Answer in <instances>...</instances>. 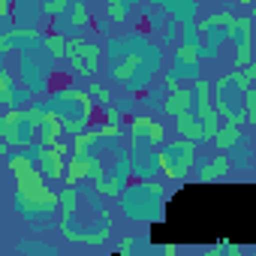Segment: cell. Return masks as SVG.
Here are the masks:
<instances>
[{
  "label": "cell",
  "mask_w": 256,
  "mask_h": 256,
  "mask_svg": "<svg viewBox=\"0 0 256 256\" xmlns=\"http://www.w3.org/2000/svg\"><path fill=\"white\" fill-rule=\"evenodd\" d=\"M42 106L60 114L64 136H72V133L84 130V126L94 120V114L100 112V108L94 106V100L88 96V90H82L78 84H64V88H54V90L42 100Z\"/></svg>",
  "instance_id": "cell-1"
},
{
  "label": "cell",
  "mask_w": 256,
  "mask_h": 256,
  "mask_svg": "<svg viewBox=\"0 0 256 256\" xmlns=\"http://www.w3.org/2000/svg\"><path fill=\"white\" fill-rule=\"evenodd\" d=\"M120 205H124V214L130 220H151L154 223V220L166 217V193L154 178L124 187L120 190Z\"/></svg>",
  "instance_id": "cell-2"
},
{
  "label": "cell",
  "mask_w": 256,
  "mask_h": 256,
  "mask_svg": "<svg viewBox=\"0 0 256 256\" xmlns=\"http://www.w3.org/2000/svg\"><path fill=\"white\" fill-rule=\"evenodd\" d=\"M199 157V142L193 139H178V142H163L157 148V166L169 181H184Z\"/></svg>",
  "instance_id": "cell-3"
},
{
  "label": "cell",
  "mask_w": 256,
  "mask_h": 256,
  "mask_svg": "<svg viewBox=\"0 0 256 256\" xmlns=\"http://www.w3.org/2000/svg\"><path fill=\"white\" fill-rule=\"evenodd\" d=\"M52 58L40 54V48L22 52V64H18V78L22 88H28L30 94H46L52 88Z\"/></svg>",
  "instance_id": "cell-4"
},
{
  "label": "cell",
  "mask_w": 256,
  "mask_h": 256,
  "mask_svg": "<svg viewBox=\"0 0 256 256\" xmlns=\"http://www.w3.org/2000/svg\"><path fill=\"white\" fill-rule=\"evenodd\" d=\"M0 139L6 142L10 151H22L24 145L36 139V126L24 118L22 108H6L0 114Z\"/></svg>",
  "instance_id": "cell-5"
},
{
  "label": "cell",
  "mask_w": 256,
  "mask_h": 256,
  "mask_svg": "<svg viewBox=\"0 0 256 256\" xmlns=\"http://www.w3.org/2000/svg\"><path fill=\"white\" fill-rule=\"evenodd\" d=\"M196 178H199V184H211V181H223L229 172H232V160H229V154L226 151H217L214 157H208V160H199L196 157Z\"/></svg>",
  "instance_id": "cell-6"
},
{
  "label": "cell",
  "mask_w": 256,
  "mask_h": 256,
  "mask_svg": "<svg viewBox=\"0 0 256 256\" xmlns=\"http://www.w3.org/2000/svg\"><path fill=\"white\" fill-rule=\"evenodd\" d=\"M66 66H70V72H72V76L94 78V76L102 70V46H100V42H94V40H88V48H84V54H82L78 60L66 64Z\"/></svg>",
  "instance_id": "cell-7"
},
{
  "label": "cell",
  "mask_w": 256,
  "mask_h": 256,
  "mask_svg": "<svg viewBox=\"0 0 256 256\" xmlns=\"http://www.w3.org/2000/svg\"><path fill=\"white\" fill-rule=\"evenodd\" d=\"M190 108H193V90H190L187 84H178V88H172V90H163V102H160V112H163V114L175 118V114L190 112Z\"/></svg>",
  "instance_id": "cell-8"
},
{
  "label": "cell",
  "mask_w": 256,
  "mask_h": 256,
  "mask_svg": "<svg viewBox=\"0 0 256 256\" xmlns=\"http://www.w3.org/2000/svg\"><path fill=\"white\" fill-rule=\"evenodd\" d=\"M102 145H100V130H96V124L90 120L84 130H78V133H72V142H70V154L72 157H90V154H96Z\"/></svg>",
  "instance_id": "cell-9"
},
{
  "label": "cell",
  "mask_w": 256,
  "mask_h": 256,
  "mask_svg": "<svg viewBox=\"0 0 256 256\" xmlns=\"http://www.w3.org/2000/svg\"><path fill=\"white\" fill-rule=\"evenodd\" d=\"M34 166L40 169V175H42L48 184H54V181H60V178H64V166H66V160H64V157H58L52 148L40 145V154H36Z\"/></svg>",
  "instance_id": "cell-10"
},
{
  "label": "cell",
  "mask_w": 256,
  "mask_h": 256,
  "mask_svg": "<svg viewBox=\"0 0 256 256\" xmlns=\"http://www.w3.org/2000/svg\"><path fill=\"white\" fill-rule=\"evenodd\" d=\"M175 120V136L178 139H193V142H202V120L196 118V112H181L172 118Z\"/></svg>",
  "instance_id": "cell-11"
},
{
  "label": "cell",
  "mask_w": 256,
  "mask_h": 256,
  "mask_svg": "<svg viewBox=\"0 0 256 256\" xmlns=\"http://www.w3.org/2000/svg\"><path fill=\"white\" fill-rule=\"evenodd\" d=\"M157 10H163L172 18H196L199 16V0H151Z\"/></svg>",
  "instance_id": "cell-12"
},
{
  "label": "cell",
  "mask_w": 256,
  "mask_h": 256,
  "mask_svg": "<svg viewBox=\"0 0 256 256\" xmlns=\"http://www.w3.org/2000/svg\"><path fill=\"white\" fill-rule=\"evenodd\" d=\"M66 175H64V184L70 187H82L88 181V169H90V157H66Z\"/></svg>",
  "instance_id": "cell-13"
},
{
  "label": "cell",
  "mask_w": 256,
  "mask_h": 256,
  "mask_svg": "<svg viewBox=\"0 0 256 256\" xmlns=\"http://www.w3.org/2000/svg\"><path fill=\"white\" fill-rule=\"evenodd\" d=\"M241 136H244V126H235V124L223 120V124H220V130H217L214 139H211V145H214L217 151H229L232 145L241 142Z\"/></svg>",
  "instance_id": "cell-14"
},
{
  "label": "cell",
  "mask_w": 256,
  "mask_h": 256,
  "mask_svg": "<svg viewBox=\"0 0 256 256\" xmlns=\"http://www.w3.org/2000/svg\"><path fill=\"white\" fill-rule=\"evenodd\" d=\"M250 30H253V22H250V16H235L226 28H223V34H226V40L232 42V46H238V42H244V40H250Z\"/></svg>",
  "instance_id": "cell-15"
},
{
  "label": "cell",
  "mask_w": 256,
  "mask_h": 256,
  "mask_svg": "<svg viewBox=\"0 0 256 256\" xmlns=\"http://www.w3.org/2000/svg\"><path fill=\"white\" fill-rule=\"evenodd\" d=\"M139 4V0H106V16L112 24H126L130 18V10Z\"/></svg>",
  "instance_id": "cell-16"
},
{
  "label": "cell",
  "mask_w": 256,
  "mask_h": 256,
  "mask_svg": "<svg viewBox=\"0 0 256 256\" xmlns=\"http://www.w3.org/2000/svg\"><path fill=\"white\" fill-rule=\"evenodd\" d=\"M90 187H94L102 199H118V196H120V190L126 187V181H124V178H118L114 172H106V178H102V181H96V184H90Z\"/></svg>",
  "instance_id": "cell-17"
},
{
  "label": "cell",
  "mask_w": 256,
  "mask_h": 256,
  "mask_svg": "<svg viewBox=\"0 0 256 256\" xmlns=\"http://www.w3.org/2000/svg\"><path fill=\"white\" fill-rule=\"evenodd\" d=\"M42 48H46V54L52 60H64L66 58V36H60L54 30H46L42 34Z\"/></svg>",
  "instance_id": "cell-18"
},
{
  "label": "cell",
  "mask_w": 256,
  "mask_h": 256,
  "mask_svg": "<svg viewBox=\"0 0 256 256\" xmlns=\"http://www.w3.org/2000/svg\"><path fill=\"white\" fill-rule=\"evenodd\" d=\"M175 60H184V64H202V52H199V40H184L175 46Z\"/></svg>",
  "instance_id": "cell-19"
},
{
  "label": "cell",
  "mask_w": 256,
  "mask_h": 256,
  "mask_svg": "<svg viewBox=\"0 0 256 256\" xmlns=\"http://www.w3.org/2000/svg\"><path fill=\"white\" fill-rule=\"evenodd\" d=\"M166 72H172L178 82H196L202 76V64H184V60H175L172 58V66Z\"/></svg>",
  "instance_id": "cell-20"
},
{
  "label": "cell",
  "mask_w": 256,
  "mask_h": 256,
  "mask_svg": "<svg viewBox=\"0 0 256 256\" xmlns=\"http://www.w3.org/2000/svg\"><path fill=\"white\" fill-rule=\"evenodd\" d=\"M4 169L16 178V175H22V172L34 169V160H30L24 151H12V154H6V160H4Z\"/></svg>",
  "instance_id": "cell-21"
},
{
  "label": "cell",
  "mask_w": 256,
  "mask_h": 256,
  "mask_svg": "<svg viewBox=\"0 0 256 256\" xmlns=\"http://www.w3.org/2000/svg\"><path fill=\"white\" fill-rule=\"evenodd\" d=\"M12 88H16V76L6 66H0V106L4 108L12 106Z\"/></svg>",
  "instance_id": "cell-22"
},
{
  "label": "cell",
  "mask_w": 256,
  "mask_h": 256,
  "mask_svg": "<svg viewBox=\"0 0 256 256\" xmlns=\"http://www.w3.org/2000/svg\"><path fill=\"white\" fill-rule=\"evenodd\" d=\"M18 253H34V256H58V247L54 244H46V241H22L16 244Z\"/></svg>",
  "instance_id": "cell-23"
},
{
  "label": "cell",
  "mask_w": 256,
  "mask_h": 256,
  "mask_svg": "<svg viewBox=\"0 0 256 256\" xmlns=\"http://www.w3.org/2000/svg\"><path fill=\"white\" fill-rule=\"evenodd\" d=\"M229 76H232V82H235L241 90H247V88H253V82H256V64H247V66H241V70H232Z\"/></svg>",
  "instance_id": "cell-24"
},
{
  "label": "cell",
  "mask_w": 256,
  "mask_h": 256,
  "mask_svg": "<svg viewBox=\"0 0 256 256\" xmlns=\"http://www.w3.org/2000/svg\"><path fill=\"white\" fill-rule=\"evenodd\" d=\"M88 96L94 100V106H96V108H102V106H108V102H112V90H108L102 82H90V84H88Z\"/></svg>",
  "instance_id": "cell-25"
},
{
  "label": "cell",
  "mask_w": 256,
  "mask_h": 256,
  "mask_svg": "<svg viewBox=\"0 0 256 256\" xmlns=\"http://www.w3.org/2000/svg\"><path fill=\"white\" fill-rule=\"evenodd\" d=\"M232 64H235L232 70H241V66L253 64V42H250V40H244V42L235 46V60H232Z\"/></svg>",
  "instance_id": "cell-26"
},
{
  "label": "cell",
  "mask_w": 256,
  "mask_h": 256,
  "mask_svg": "<svg viewBox=\"0 0 256 256\" xmlns=\"http://www.w3.org/2000/svg\"><path fill=\"white\" fill-rule=\"evenodd\" d=\"M232 18H235V12H232V10H220V12L205 16V18H196V22H199V24H205V28H226Z\"/></svg>",
  "instance_id": "cell-27"
},
{
  "label": "cell",
  "mask_w": 256,
  "mask_h": 256,
  "mask_svg": "<svg viewBox=\"0 0 256 256\" xmlns=\"http://www.w3.org/2000/svg\"><path fill=\"white\" fill-rule=\"evenodd\" d=\"M112 106L126 118V114H133L136 108H139V100H136V94H126V96H112Z\"/></svg>",
  "instance_id": "cell-28"
},
{
  "label": "cell",
  "mask_w": 256,
  "mask_h": 256,
  "mask_svg": "<svg viewBox=\"0 0 256 256\" xmlns=\"http://www.w3.org/2000/svg\"><path fill=\"white\" fill-rule=\"evenodd\" d=\"M106 163H102V157L100 154H90V169H88V184H96V181H102L106 178Z\"/></svg>",
  "instance_id": "cell-29"
},
{
  "label": "cell",
  "mask_w": 256,
  "mask_h": 256,
  "mask_svg": "<svg viewBox=\"0 0 256 256\" xmlns=\"http://www.w3.org/2000/svg\"><path fill=\"white\" fill-rule=\"evenodd\" d=\"M66 6H70V0H42V4H40V10H42V16H46V18L64 16V12H66Z\"/></svg>",
  "instance_id": "cell-30"
},
{
  "label": "cell",
  "mask_w": 256,
  "mask_h": 256,
  "mask_svg": "<svg viewBox=\"0 0 256 256\" xmlns=\"http://www.w3.org/2000/svg\"><path fill=\"white\" fill-rule=\"evenodd\" d=\"M148 142H151V148H160L166 142V126L160 120H151V126H148Z\"/></svg>",
  "instance_id": "cell-31"
},
{
  "label": "cell",
  "mask_w": 256,
  "mask_h": 256,
  "mask_svg": "<svg viewBox=\"0 0 256 256\" xmlns=\"http://www.w3.org/2000/svg\"><path fill=\"white\" fill-rule=\"evenodd\" d=\"M160 102H163V90L160 88H148V94H145V100L139 106L148 108V112H160Z\"/></svg>",
  "instance_id": "cell-32"
},
{
  "label": "cell",
  "mask_w": 256,
  "mask_h": 256,
  "mask_svg": "<svg viewBox=\"0 0 256 256\" xmlns=\"http://www.w3.org/2000/svg\"><path fill=\"white\" fill-rule=\"evenodd\" d=\"M90 28H94V30H96V34L106 40V36H108V30H112L114 24L108 22V16H94V18H90Z\"/></svg>",
  "instance_id": "cell-33"
},
{
  "label": "cell",
  "mask_w": 256,
  "mask_h": 256,
  "mask_svg": "<svg viewBox=\"0 0 256 256\" xmlns=\"http://www.w3.org/2000/svg\"><path fill=\"white\" fill-rule=\"evenodd\" d=\"M100 112H102V120H106V124H118V126H124V114H120L112 102H108V106H102Z\"/></svg>",
  "instance_id": "cell-34"
},
{
  "label": "cell",
  "mask_w": 256,
  "mask_h": 256,
  "mask_svg": "<svg viewBox=\"0 0 256 256\" xmlns=\"http://www.w3.org/2000/svg\"><path fill=\"white\" fill-rule=\"evenodd\" d=\"M136 247H139V241H136L133 235H124V238L118 241V253H124V256H126V253H133Z\"/></svg>",
  "instance_id": "cell-35"
},
{
  "label": "cell",
  "mask_w": 256,
  "mask_h": 256,
  "mask_svg": "<svg viewBox=\"0 0 256 256\" xmlns=\"http://www.w3.org/2000/svg\"><path fill=\"white\" fill-rule=\"evenodd\" d=\"M178 250H181L178 244H166V247H163L160 253H163V256H178Z\"/></svg>",
  "instance_id": "cell-36"
},
{
  "label": "cell",
  "mask_w": 256,
  "mask_h": 256,
  "mask_svg": "<svg viewBox=\"0 0 256 256\" xmlns=\"http://www.w3.org/2000/svg\"><path fill=\"white\" fill-rule=\"evenodd\" d=\"M6 154H10V148H6V142L0 139V166H4V160H6Z\"/></svg>",
  "instance_id": "cell-37"
},
{
  "label": "cell",
  "mask_w": 256,
  "mask_h": 256,
  "mask_svg": "<svg viewBox=\"0 0 256 256\" xmlns=\"http://www.w3.org/2000/svg\"><path fill=\"white\" fill-rule=\"evenodd\" d=\"M238 4H241V6H250V4H253V0H238Z\"/></svg>",
  "instance_id": "cell-38"
},
{
  "label": "cell",
  "mask_w": 256,
  "mask_h": 256,
  "mask_svg": "<svg viewBox=\"0 0 256 256\" xmlns=\"http://www.w3.org/2000/svg\"><path fill=\"white\" fill-rule=\"evenodd\" d=\"M139 4H151V0H139Z\"/></svg>",
  "instance_id": "cell-39"
}]
</instances>
